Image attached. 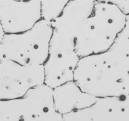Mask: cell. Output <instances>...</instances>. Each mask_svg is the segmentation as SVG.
Returning a JSON list of instances; mask_svg holds the SVG:
<instances>
[{
    "label": "cell",
    "instance_id": "5b68a950",
    "mask_svg": "<svg viewBox=\"0 0 129 121\" xmlns=\"http://www.w3.org/2000/svg\"><path fill=\"white\" fill-rule=\"evenodd\" d=\"M44 79L43 66L22 65L0 52V100L21 98Z\"/></svg>",
    "mask_w": 129,
    "mask_h": 121
},
{
    "label": "cell",
    "instance_id": "9a60e30c",
    "mask_svg": "<svg viewBox=\"0 0 129 121\" xmlns=\"http://www.w3.org/2000/svg\"><path fill=\"white\" fill-rule=\"evenodd\" d=\"M125 26L129 28V15H127V16H126Z\"/></svg>",
    "mask_w": 129,
    "mask_h": 121
},
{
    "label": "cell",
    "instance_id": "2e32d148",
    "mask_svg": "<svg viewBox=\"0 0 129 121\" xmlns=\"http://www.w3.org/2000/svg\"><path fill=\"white\" fill-rule=\"evenodd\" d=\"M93 1H97V0H93Z\"/></svg>",
    "mask_w": 129,
    "mask_h": 121
},
{
    "label": "cell",
    "instance_id": "7a4b0ae2",
    "mask_svg": "<svg viewBox=\"0 0 129 121\" xmlns=\"http://www.w3.org/2000/svg\"><path fill=\"white\" fill-rule=\"evenodd\" d=\"M74 81L97 98L129 95V74L111 64L103 53L81 57Z\"/></svg>",
    "mask_w": 129,
    "mask_h": 121
},
{
    "label": "cell",
    "instance_id": "4fadbf2b",
    "mask_svg": "<svg viewBox=\"0 0 129 121\" xmlns=\"http://www.w3.org/2000/svg\"><path fill=\"white\" fill-rule=\"evenodd\" d=\"M116 5L126 15H129V0H98Z\"/></svg>",
    "mask_w": 129,
    "mask_h": 121
},
{
    "label": "cell",
    "instance_id": "ba28073f",
    "mask_svg": "<svg viewBox=\"0 0 129 121\" xmlns=\"http://www.w3.org/2000/svg\"><path fill=\"white\" fill-rule=\"evenodd\" d=\"M54 109L64 115L94 104L98 98L83 92L74 80L53 88Z\"/></svg>",
    "mask_w": 129,
    "mask_h": 121
},
{
    "label": "cell",
    "instance_id": "3957f363",
    "mask_svg": "<svg viewBox=\"0 0 129 121\" xmlns=\"http://www.w3.org/2000/svg\"><path fill=\"white\" fill-rule=\"evenodd\" d=\"M52 32L51 22L42 18L26 31L5 34L0 52L22 65L43 66L49 54Z\"/></svg>",
    "mask_w": 129,
    "mask_h": 121
},
{
    "label": "cell",
    "instance_id": "7c38bea8",
    "mask_svg": "<svg viewBox=\"0 0 129 121\" xmlns=\"http://www.w3.org/2000/svg\"><path fill=\"white\" fill-rule=\"evenodd\" d=\"M20 121H65L64 116L55 110L40 114L30 115L23 118Z\"/></svg>",
    "mask_w": 129,
    "mask_h": 121
},
{
    "label": "cell",
    "instance_id": "5bb4252c",
    "mask_svg": "<svg viewBox=\"0 0 129 121\" xmlns=\"http://www.w3.org/2000/svg\"><path fill=\"white\" fill-rule=\"evenodd\" d=\"M5 35V31H4L3 28L2 26H1V23H0V45H1V42H2V40L3 39Z\"/></svg>",
    "mask_w": 129,
    "mask_h": 121
},
{
    "label": "cell",
    "instance_id": "277c9868",
    "mask_svg": "<svg viewBox=\"0 0 129 121\" xmlns=\"http://www.w3.org/2000/svg\"><path fill=\"white\" fill-rule=\"evenodd\" d=\"M76 36L73 33L53 28L49 54L43 65L44 83L50 88L74 80L81 59L76 52Z\"/></svg>",
    "mask_w": 129,
    "mask_h": 121
},
{
    "label": "cell",
    "instance_id": "30bf717a",
    "mask_svg": "<svg viewBox=\"0 0 129 121\" xmlns=\"http://www.w3.org/2000/svg\"><path fill=\"white\" fill-rule=\"evenodd\" d=\"M103 54L111 64L129 74L128 27L125 26L112 46Z\"/></svg>",
    "mask_w": 129,
    "mask_h": 121
},
{
    "label": "cell",
    "instance_id": "52a82bcc",
    "mask_svg": "<svg viewBox=\"0 0 129 121\" xmlns=\"http://www.w3.org/2000/svg\"><path fill=\"white\" fill-rule=\"evenodd\" d=\"M63 116L65 121H129V95L98 98L90 107Z\"/></svg>",
    "mask_w": 129,
    "mask_h": 121
},
{
    "label": "cell",
    "instance_id": "9c48e42d",
    "mask_svg": "<svg viewBox=\"0 0 129 121\" xmlns=\"http://www.w3.org/2000/svg\"><path fill=\"white\" fill-rule=\"evenodd\" d=\"M93 0H70L57 18L51 21L53 28L62 29L77 37L81 27L94 8Z\"/></svg>",
    "mask_w": 129,
    "mask_h": 121
},
{
    "label": "cell",
    "instance_id": "e0dca14e",
    "mask_svg": "<svg viewBox=\"0 0 129 121\" xmlns=\"http://www.w3.org/2000/svg\"><path fill=\"white\" fill-rule=\"evenodd\" d=\"M21 1H25V0H21Z\"/></svg>",
    "mask_w": 129,
    "mask_h": 121
},
{
    "label": "cell",
    "instance_id": "8fae6325",
    "mask_svg": "<svg viewBox=\"0 0 129 121\" xmlns=\"http://www.w3.org/2000/svg\"><path fill=\"white\" fill-rule=\"evenodd\" d=\"M42 18L50 21L57 18L70 0H40Z\"/></svg>",
    "mask_w": 129,
    "mask_h": 121
},
{
    "label": "cell",
    "instance_id": "6da1fadb",
    "mask_svg": "<svg viewBox=\"0 0 129 121\" xmlns=\"http://www.w3.org/2000/svg\"><path fill=\"white\" fill-rule=\"evenodd\" d=\"M126 16L116 5L97 1L76 37V49L80 57L103 53L110 49L125 26Z\"/></svg>",
    "mask_w": 129,
    "mask_h": 121
},
{
    "label": "cell",
    "instance_id": "8992f818",
    "mask_svg": "<svg viewBox=\"0 0 129 121\" xmlns=\"http://www.w3.org/2000/svg\"><path fill=\"white\" fill-rule=\"evenodd\" d=\"M41 19L40 0H0V23L5 34L26 31Z\"/></svg>",
    "mask_w": 129,
    "mask_h": 121
}]
</instances>
